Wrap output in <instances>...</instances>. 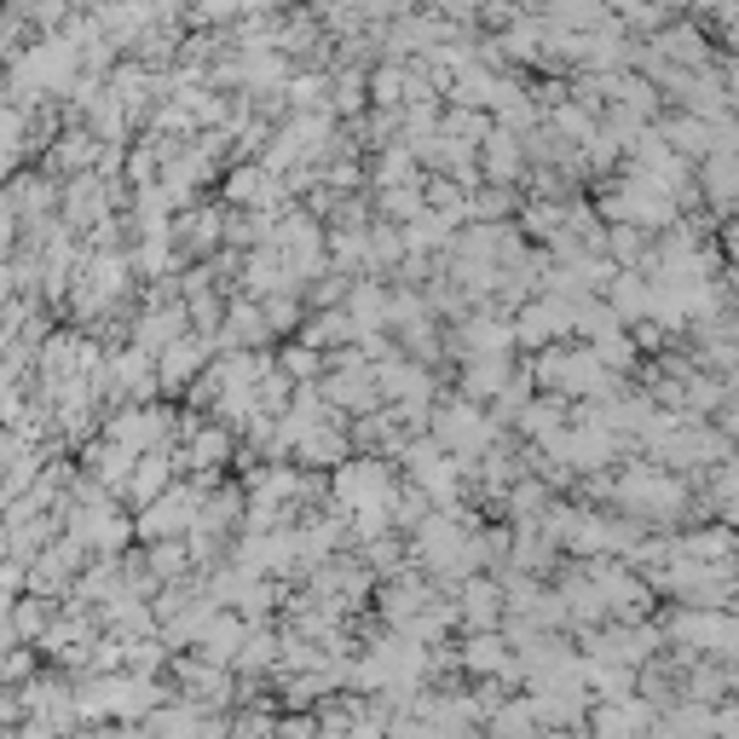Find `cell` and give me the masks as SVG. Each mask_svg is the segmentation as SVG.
Listing matches in <instances>:
<instances>
[{"label": "cell", "instance_id": "obj_1", "mask_svg": "<svg viewBox=\"0 0 739 739\" xmlns=\"http://www.w3.org/2000/svg\"><path fill=\"white\" fill-rule=\"evenodd\" d=\"M728 243H733V254H739V232H733V237H728Z\"/></svg>", "mask_w": 739, "mask_h": 739}]
</instances>
